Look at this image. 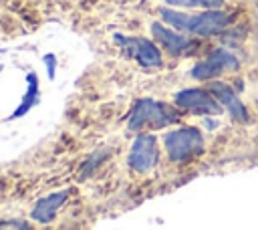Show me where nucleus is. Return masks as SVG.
<instances>
[{
	"label": "nucleus",
	"instance_id": "nucleus-12",
	"mask_svg": "<svg viewBox=\"0 0 258 230\" xmlns=\"http://www.w3.org/2000/svg\"><path fill=\"white\" fill-rule=\"evenodd\" d=\"M107 155H109V151H107V149H99V151L91 153V155H89V159L85 161L83 176H89V174H91V171H93V169H95V167H97V165H99V163H101V161H103Z\"/></svg>",
	"mask_w": 258,
	"mask_h": 230
},
{
	"label": "nucleus",
	"instance_id": "nucleus-2",
	"mask_svg": "<svg viewBox=\"0 0 258 230\" xmlns=\"http://www.w3.org/2000/svg\"><path fill=\"white\" fill-rule=\"evenodd\" d=\"M183 113L173 103H163L155 99H137L127 117V129L133 133L169 129L173 125L183 123Z\"/></svg>",
	"mask_w": 258,
	"mask_h": 230
},
{
	"label": "nucleus",
	"instance_id": "nucleus-7",
	"mask_svg": "<svg viewBox=\"0 0 258 230\" xmlns=\"http://www.w3.org/2000/svg\"><path fill=\"white\" fill-rule=\"evenodd\" d=\"M115 42L121 46V50L137 61L143 69H161L163 67V56L159 46L153 40L141 38V36H125V34H115Z\"/></svg>",
	"mask_w": 258,
	"mask_h": 230
},
{
	"label": "nucleus",
	"instance_id": "nucleus-1",
	"mask_svg": "<svg viewBox=\"0 0 258 230\" xmlns=\"http://www.w3.org/2000/svg\"><path fill=\"white\" fill-rule=\"evenodd\" d=\"M167 165L175 169H194L212 153L210 135L198 123H179L159 137Z\"/></svg>",
	"mask_w": 258,
	"mask_h": 230
},
{
	"label": "nucleus",
	"instance_id": "nucleus-14",
	"mask_svg": "<svg viewBox=\"0 0 258 230\" xmlns=\"http://www.w3.org/2000/svg\"><path fill=\"white\" fill-rule=\"evenodd\" d=\"M0 230H30L24 222H14V220H10V222H2L0 224Z\"/></svg>",
	"mask_w": 258,
	"mask_h": 230
},
{
	"label": "nucleus",
	"instance_id": "nucleus-13",
	"mask_svg": "<svg viewBox=\"0 0 258 230\" xmlns=\"http://www.w3.org/2000/svg\"><path fill=\"white\" fill-rule=\"evenodd\" d=\"M42 63H44V67H46V77H48V81H54V77H56V56H54L52 52H46V54L42 56Z\"/></svg>",
	"mask_w": 258,
	"mask_h": 230
},
{
	"label": "nucleus",
	"instance_id": "nucleus-5",
	"mask_svg": "<svg viewBox=\"0 0 258 230\" xmlns=\"http://www.w3.org/2000/svg\"><path fill=\"white\" fill-rule=\"evenodd\" d=\"M171 103L189 117H218L224 115L222 105L208 87H185L173 93Z\"/></svg>",
	"mask_w": 258,
	"mask_h": 230
},
{
	"label": "nucleus",
	"instance_id": "nucleus-8",
	"mask_svg": "<svg viewBox=\"0 0 258 230\" xmlns=\"http://www.w3.org/2000/svg\"><path fill=\"white\" fill-rule=\"evenodd\" d=\"M151 36L171 56H181V54H185V52H189L194 48V40L189 36H185L183 32L173 30L171 26H165L161 22H153L151 24Z\"/></svg>",
	"mask_w": 258,
	"mask_h": 230
},
{
	"label": "nucleus",
	"instance_id": "nucleus-6",
	"mask_svg": "<svg viewBox=\"0 0 258 230\" xmlns=\"http://www.w3.org/2000/svg\"><path fill=\"white\" fill-rule=\"evenodd\" d=\"M234 22V14L218 8V10H204V12H196V14H187V22H185V30L187 34L194 36H216V34H224Z\"/></svg>",
	"mask_w": 258,
	"mask_h": 230
},
{
	"label": "nucleus",
	"instance_id": "nucleus-3",
	"mask_svg": "<svg viewBox=\"0 0 258 230\" xmlns=\"http://www.w3.org/2000/svg\"><path fill=\"white\" fill-rule=\"evenodd\" d=\"M240 67L242 63L234 50L226 46H218L189 69V77L198 83H212V81H222L228 75H238Z\"/></svg>",
	"mask_w": 258,
	"mask_h": 230
},
{
	"label": "nucleus",
	"instance_id": "nucleus-15",
	"mask_svg": "<svg viewBox=\"0 0 258 230\" xmlns=\"http://www.w3.org/2000/svg\"><path fill=\"white\" fill-rule=\"evenodd\" d=\"M2 71H4V67H2V65H0V75H2Z\"/></svg>",
	"mask_w": 258,
	"mask_h": 230
},
{
	"label": "nucleus",
	"instance_id": "nucleus-9",
	"mask_svg": "<svg viewBox=\"0 0 258 230\" xmlns=\"http://www.w3.org/2000/svg\"><path fill=\"white\" fill-rule=\"evenodd\" d=\"M69 198V192L67 190H60V192H54V194H48L44 198H38L36 204L32 206L30 210V218L38 224H48L54 220L56 212L60 210V206L67 202Z\"/></svg>",
	"mask_w": 258,
	"mask_h": 230
},
{
	"label": "nucleus",
	"instance_id": "nucleus-4",
	"mask_svg": "<svg viewBox=\"0 0 258 230\" xmlns=\"http://www.w3.org/2000/svg\"><path fill=\"white\" fill-rule=\"evenodd\" d=\"M161 157H163L161 139L151 131H143V133H137L135 139L131 141V147L127 153V165L133 174L147 176L153 169H157V165L161 163Z\"/></svg>",
	"mask_w": 258,
	"mask_h": 230
},
{
	"label": "nucleus",
	"instance_id": "nucleus-11",
	"mask_svg": "<svg viewBox=\"0 0 258 230\" xmlns=\"http://www.w3.org/2000/svg\"><path fill=\"white\" fill-rule=\"evenodd\" d=\"M169 6L177 8H204V10H218L224 8L226 0H163Z\"/></svg>",
	"mask_w": 258,
	"mask_h": 230
},
{
	"label": "nucleus",
	"instance_id": "nucleus-10",
	"mask_svg": "<svg viewBox=\"0 0 258 230\" xmlns=\"http://www.w3.org/2000/svg\"><path fill=\"white\" fill-rule=\"evenodd\" d=\"M38 99H40L38 77H36L34 71H28V73H26V91H24V95H22L18 107L8 115V119H20V117H24V115L38 103Z\"/></svg>",
	"mask_w": 258,
	"mask_h": 230
}]
</instances>
